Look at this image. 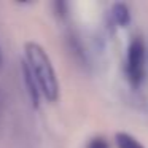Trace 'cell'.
Returning <instances> with one entry per match:
<instances>
[{
    "instance_id": "cell-1",
    "label": "cell",
    "mask_w": 148,
    "mask_h": 148,
    "mask_svg": "<svg viewBox=\"0 0 148 148\" xmlns=\"http://www.w3.org/2000/svg\"><path fill=\"white\" fill-rule=\"evenodd\" d=\"M24 51H26L24 61L29 65L42 96L48 102H56L59 99V81L48 53L43 49L42 45L35 42H27L24 45Z\"/></svg>"
},
{
    "instance_id": "cell-2",
    "label": "cell",
    "mask_w": 148,
    "mask_h": 148,
    "mask_svg": "<svg viewBox=\"0 0 148 148\" xmlns=\"http://www.w3.org/2000/svg\"><path fill=\"white\" fill-rule=\"evenodd\" d=\"M147 61H148V49L145 45V40L140 35L132 37L131 43L127 46L126 54V78L129 84L134 89H138L147 77Z\"/></svg>"
},
{
    "instance_id": "cell-3",
    "label": "cell",
    "mask_w": 148,
    "mask_h": 148,
    "mask_svg": "<svg viewBox=\"0 0 148 148\" xmlns=\"http://www.w3.org/2000/svg\"><path fill=\"white\" fill-rule=\"evenodd\" d=\"M21 72H23V80H24V84H26V91L29 94L30 103L37 110L40 105V96H42V92H40L38 84H37L35 78H34V75H32V72H30L26 61H21Z\"/></svg>"
},
{
    "instance_id": "cell-4",
    "label": "cell",
    "mask_w": 148,
    "mask_h": 148,
    "mask_svg": "<svg viewBox=\"0 0 148 148\" xmlns=\"http://www.w3.org/2000/svg\"><path fill=\"white\" fill-rule=\"evenodd\" d=\"M110 19L116 27H127L131 23V10L126 3L116 2L110 8Z\"/></svg>"
},
{
    "instance_id": "cell-5",
    "label": "cell",
    "mask_w": 148,
    "mask_h": 148,
    "mask_svg": "<svg viewBox=\"0 0 148 148\" xmlns=\"http://www.w3.org/2000/svg\"><path fill=\"white\" fill-rule=\"evenodd\" d=\"M115 142L118 148H145L134 135L127 134V132H116Z\"/></svg>"
},
{
    "instance_id": "cell-6",
    "label": "cell",
    "mask_w": 148,
    "mask_h": 148,
    "mask_svg": "<svg viewBox=\"0 0 148 148\" xmlns=\"http://www.w3.org/2000/svg\"><path fill=\"white\" fill-rule=\"evenodd\" d=\"M53 11H54V14L59 19H65L69 13V3L64 2V0H56L53 3Z\"/></svg>"
},
{
    "instance_id": "cell-7",
    "label": "cell",
    "mask_w": 148,
    "mask_h": 148,
    "mask_svg": "<svg viewBox=\"0 0 148 148\" xmlns=\"http://www.w3.org/2000/svg\"><path fill=\"white\" fill-rule=\"evenodd\" d=\"M86 148H110V143L105 137H100L99 135V137L91 138V140L88 142Z\"/></svg>"
},
{
    "instance_id": "cell-8",
    "label": "cell",
    "mask_w": 148,
    "mask_h": 148,
    "mask_svg": "<svg viewBox=\"0 0 148 148\" xmlns=\"http://www.w3.org/2000/svg\"><path fill=\"white\" fill-rule=\"evenodd\" d=\"M0 65H2V54H0Z\"/></svg>"
}]
</instances>
